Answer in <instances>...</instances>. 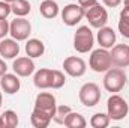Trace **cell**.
I'll use <instances>...</instances> for the list:
<instances>
[{"label": "cell", "instance_id": "cell-34", "mask_svg": "<svg viewBox=\"0 0 129 128\" xmlns=\"http://www.w3.org/2000/svg\"><path fill=\"white\" fill-rule=\"evenodd\" d=\"M123 3H125V6H129V0H123Z\"/></svg>", "mask_w": 129, "mask_h": 128}, {"label": "cell", "instance_id": "cell-12", "mask_svg": "<svg viewBox=\"0 0 129 128\" xmlns=\"http://www.w3.org/2000/svg\"><path fill=\"white\" fill-rule=\"evenodd\" d=\"M35 109H41L44 112H48L54 118V113H56V109H57L56 96L53 95V94H50V92H41V94H38L36 99H35Z\"/></svg>", "mask_w": 129, "mask_h": 128}, {"label": "cell", "instance_id": "cell-36", "mask_svg": "<svg viewBox=\"0 0 129 128\" xmlns=\"http://www.w3.org/2000/svg\"><path fill=\"white\" fill-rule=\"evenodd\" d=\"M3 2H8V3H12V2H15V0H3Z\"/></svg>", "mask_w": 129, "mask_h": 128}, {"label": "cell", "instance_id": "cell-27", "mask_svg": "<svg viewBox=\"0 0 129 128\" xmlns=\"http://www.w3.org/2000/svg\"><path fill=\"white\" fill-rule=\"evenodd\" d=\"M9 33V23L6 18H0V39L6 38V35Z\"/></svg>", "mask_w": 129, "mask_h": 128}, {"label": "cell", "instance_id": "cell-26", "mask_svg": "<svg viewBox=\"0 0 129 128\" xmlns=\"http://www.w3.org/2000/svg\"><path fill=\"white\" fill-rule=\"evenodd\" d=\"M9 14H12L11 3L0 0V18H8V17H9Z\"/></svg>", "mask_w": 129, "mask_h": 128}, {"label": "cell", "instance_id": "cell-29", "mask_svg": "<svg viewBox=\"0 0 129 128\" xmlns=\"http://www.w3.org/2000/svg\"><path fill=\"white\" fill-rule=\"evenodd\" d=\"M120 21L129 23V6H125V8L120 11Z\"/></svg>", "mask_w": 129, "mask_h": 128}, {"label": "cell", "instance_id": "cell-1", "mask_svg": "<svg viewBox=\"0 0 129 128\" xmlns=\"http://www.w3.org/2000/svg\"><path fill=\"white\" fill-rule=\"evenodd\" d=\"M126 81H128L126 72L123 68H119V66L110 68L104 75V88L107 92H111V94L120 92L125 88Z\"/></svg>", "mask_w": 129, "mask_h": 128}, {"label": "cell", "instance_id": "cell-20", "mask_svg": "<svg viewBox=\"0 0 129 128\" xmlns=\"http://www.w3.org/2000/svg\"><path fill=\"white\" fill-rule=\"evenodd\" d=\"M63 125L68 128H84L87 125V121L84 119V116L81 113H77V112H72L71 110L68 113L66 119H64Z\"/></svg>", "mask_w": 129, "mask_h": 128}, {"label": "cell", "instance_id": "cell-7", "mask_svg": "<svg viewBox=\"0 0 129 128\" xmlns=\"http://www.w3.org/2000/svg\"><path fill=\"white\" fill-rule=\"evenodd\" d=\"M84 17L89 21V24L92 27H95V29L104 27L107 24V21H108V12L99 3L90 6V8H87V9H84Z\"/></svg>", "mask_w": 129, "mask_h": 128}, {"label": "cell", "instance_id": "cell-15", "mask_svg": "<svg viewBox=\"0 0 129 128\" xmlns=\"http://www.w3.org/2000/svg\"><path fill=\"white\" fill-rule=\"evenodd\" d=\"M98 44L102 47V48H113L116 45V32L113 30V27H101L98 29V35H96Z\"/></svg>", "mask_w": 129, "mask_h": 128}, {"label": "cell", "instance_id": "cell-4", "mask_svg": "<svg viewBox=\"0 0 129 128\" xmlns=\"http://www.w3.org/2000/svg\"><path fill=\"white\" fill-rule=\"evenodd\" d=\"M89 66L95 72H107L110 68H113L111 62V54L107 48H96L92 51L90 59H89Z\"/></svg>", "mask_w": 129, "mask_h": 128}, {"label": "cell", "instance_id": "cell-8", "mask_svg": "<svg viewBox=\"0 0 129 128\" xmlns=\"http://www.w3.org/2000/svg\"><path fill=\"white\" fill-rule=\"evenodd\" d=\"M84 18V8L78 3H69L62 9V21L66 26L74 27Z\"/></svg>", "mask_w": 129, "mask_h": 128}, {"label": "cell", "instance_id": "cell-2", "mask_svg": "<svg viewBox=\"0 0 129 128\" xmlns=\"http://www.w3.org/2000/svg\"><path fill=\"white\" fill-rule=\"evenodd\" d=\"M107 113L111 121H122L128 116L129 104L125 98H122L117 94H113L107 101Z\"/></svg>", "mask_w": 129, "mask_h": 128}, {"label": "cell", "instance_id": "cell-31", "mask_svg": "<svg viewBox=\"0 0 129 128\" xmlns=\"http://www.w3.org/2000/svg\"><path fill=\"white\" fill-rule=\"evenodd\" d=\"M102 2H104V5L107 8H117L123 0H102Z\"/></svg>", "mask_w": 129, "mask_h": 128}, {"label": "cell", "instance_id": "cell-23", "mask_svg": "<svg viewBox=\"0 0 129 128\" xmlns=\"http://www.w3.org/2000/svg\"><path fill=\"white\" fill-rule=\"evenodd\" d=\"M0 118L3 121V128H15L18 125V116L14 110H5Z\"/></svg>", "mask_w": 129, "mask_h": 128}, {"label": "cell", "instance_id": "cell-25", "mask_svg": "<svg viewBox=\"0 0 129 128\" xmlns=\"http://www.w3.org/2000/svg\"><path fill=\"white\" fill-rule=\"evenodd\" d=\"M69 112H71V107H69V105H64V104H63V105H57L53 121H54L56 124L63 125L64 119H66V116H68V113H69Z\"/></svg>", "mask_w": 129, "mask_h": 128}, {"label": "cell", "instance_id": "cell-18", "mask_svg": "<svg viewBox=\"0 0 129 128\" xmlns=\"http://www.w3.org/2000/svg\"><path fill=\"white\" fill-rule=\"evenodd\" d=\"M45 53V45L41 39H36V38H32L26 42V54L32 59H36V57H41L42 54Z\"/></svg>", "mask_w": 129, "mask_h": 128}, {"label": "cell", "instance_id": "cell-22", "mask_svg": "<svg viewBox=\"0 0 129 128\" xmlns=\"http://www.w3.org/2000/svg\"><path fill=\"white\" fill-rule=\"evenodd\" d=\"M110 116L108 113H95L90 118V125L93 128H107L110 125Z\"/></svg>", "mask_w": 129, "mask_h": 128}, {"label": "cell", "instance_id": "cell-13", "mask_svg": "<svg viewBox=\"0 0 129 128\" xmlns=\"http://www.w3.org/2000/svg\"><path fill=\"white\" fill-rule=\"evenodd\" d=\"M0 88H2V91L5 94L14 95V94H17L20 91L21 81H20V78H18L17 74H8L6 72L5 75L0 77Z\"/></svg>", "mask_w": 129, "mask_h": 128}, {"label": "cell", "instance_id": "cell-33", "mask_svg": "<svg viewBox=\"0 0 129 128\" xmlns=\"http://www.w3.org/2000/svg\"><path fill=\"white\" fill-rule=\"evenodd\" d=\"M2 101H3V95H2V92H0V107H2Z\"/></svg>", "mask_w": 129, "mask_h": 128}, {"label": "cell", "instance_id": "cell-24", "mask_svg": "<svg viewBox=\"0 0 129 128\" xmlns=\"http://www.w3.org/2000/svg\"><path fill=\"white\" fill-rule=\"evenodd\" d=\"M66 83V77L62 71L59 69H53V75H51V89H62Z\"/></svg>", "mask_w": 129, "mask_h": 128}, {"label": "cell", "instance_id": "cell-14", "mask_svg": "<svg viewBox=\"0 0 129 128\" xmlns=\"http://www.w3.org/2000/svg\"><path fill=\"white\" fill-rule=\"evenodd\" d=\"M20 54V44L14 38L6 39L3 38L0 41V56L3 59H15Z\"/></svg>", "mask_w": 129, "mask_h": 128}, {"label": "cell", "instance_id": "cell-19", "mask_svg": "<svg viewBox=\"0 0 129 128\" xmlns=\"http://www.w3.org/2000/svg\"><path fill=\"white\" fill-rule=\"evenodd\" d=\"M39 12L44 18H48V20H53L59 15L60 12V8L57 5V2L54 0H44L39 6Z\"/></svg>", "mask_w": 129, "mask_h": 128}, {"label": "cell", "instance_id": "cell-5", "mask_svg": "<svg viewBox=\"0 0 129 128\" xmlns=\"http://www.w3.org/2000/svg\"><path fill=\"white\" fill-rule=\"evenodd\" d=\"M80 102L86 107H95L101 101V89L96 83H84L78 92Z\"/></svg>", "mask_w": 129, "mask_h": 128}, {"label": "cell", "instance_id": "cell-28", "mask_svg": "<svg viewBox=\"0 0 129 128\" xmlns=\"http://www.w3.org/2000/svg\"><path fill=\"white\" fill-rule=\"evenodd\" d=\"M119 32L123 38L129 39V23H125V21L119 20Z\"/></svg>", "mask_w": 129, "mask_h": 128}, {"label": "cell", "instance_id": "cell-11", "mask_svg": "<svg viewBox=\"0 0 129 128\" xmlns=\"http://www.w3.org/2000/svg\"><path fill=\"white\" fill-rule=\"evenodd\" d=\"M12 69L18 77H29L35 72V62L29 56L17 57L12 63Z\"/></svg>", "mask_w": 129, "mask_h": 128}, {"label": "cell", "instance_id": "cell-10", "mask_svg": "<svg viewBox=\"0 0 129 128\" xmlns=\"http://www.w3.org/2000/svg\"><path fill=\"white\" fill-rule=\"evenodd\" d=\"M110 54H111L113 66H119V68L129 66V45L128 44H116L111 48Z\"/></svg>", "mask_w": 129, "mask_h": 128}, {"label": "cell", "instance_id": "cell-9", "mask_svg": "<svg viewBox=\"0 0 129 128\" xmlns=\"http://www.w3.org/2000/svg\"><path fill=\"white\" fill-rule=\"evenodd\" d=\"M63 69L64 72L69 75V77H83L87 71V65L86 62L81 59V57H77V56H69L63 60Z\"/></svg>", "mask_w": 129, "mask_h": 128}, {"label": "cell", "instance_id": "cell-16", "mask_svg": "<svg viewBox=\"0 0 129 128\" xmlns=\"http://www.w3.org/2000/svg\"><path fill=\"white\" fill-rule=\"evenodd\" d=\"M51 75H53V69L41 68L39 71L35 72V77H33L35 86L38 89H51Z\"/></svg>", "mask_w": 129, "mask_h": 128}, {"label": "cell", "instance_id": "cell-32", "mask_svg": "<svg viewBox=\"0 0 129 128\" xmlns=\"http://www.w3.org/2000/svg\"><path fill=\"white\" fill-rule=\"evenodd\" d=\"M6 72H8V66H6V63H5L3 59H0V77L5 75Z\"/></svg>", "mask_w": 129, "mask_h": 128}, {"label": "cell", "instance_id": "cell-6", "mask_svg": "<svg viewBox=\"0 0 129 128\" xmlns=\"http://www.w3.org/2000/svg\"><path fill=\"white\" fill-rule=\"evenodd\" d=\"M30 33H32V24L24 17H15V20H12V23L9 24V35L18 42L27 41Z\"/></svg>", "mask_w": 129, "mask_h": 128}, {"label": "cell", "instance_id": "cell-30", "mask_svg": "<svg viewBox=\"0 0 129 128\" xmlns=\"http://www.w3.org/2000/svg\"><path fill=\"white\" fill-rule=\"evenodd\" d=\"M96 3H98V0H78V5L83 6L84 9H87V8H90V6H93Z\"/></svg>", "mask_w": 129, "mask_h": 128}, {"label": "cell", "instance_id": "cell-3", "mask_svg": "<svg viewBox=\"0 0 129 128\" xmlns=\"http://www.w3.org/2000/svg\"><path fill=\"white\" fill-rule=\"evenodd\" d=\"M93 44H95V36L92 29L89 26H80L74 35V48L78 53L84 54L93 48Z\"/></svg>", "mask_w": 129, "mask_h": 128}, {"label": "cell", "instance_id": "cell-21", "mask_svg": "<svg viewBox=\"0 0 129 128\" xmlns=\"http://www.w3.org/2000/svg\"><path fill=\"white\" fill-rule=\"evenodd\" d=\"M11 9H12V14L15 17H26L30 14L32 6L27 0H15L11 3Z\"/></svg>", "mask_w": 129, "mask_h": 128}, {"label": "cell", "instance_id": "cell-35", "mask_svg": "<svg viewBox=\"0 0 129 128\" xmlns=\"http://www.w3.org/2000/svg\"><path fill=\"white\" fill-rule=\"evenodd\" d=\"M0 128H3V121H2V118H0Z\"/></svg>", "mask_w": 129, "mask_h": 128}, {"label": "cell", "instance_id": "cell-17", "mask_svg": "<svg viewBox=\"0 0 129 128\" xmlns=\"http://www.w3.org/2000/svg\"><path fill=\"white\" fill-rule=\"evenodd\" d=\"M51 121H53L51 113L44 112L41 109H33L32 116H30V122H32V125L35 128H47Z\"/></svg>", "mask_w": 129, "mask_h": 128}]
</instances>
